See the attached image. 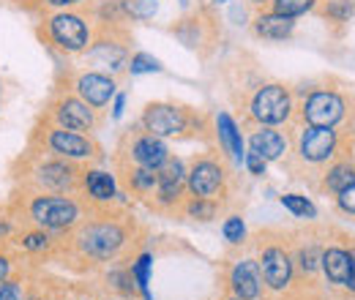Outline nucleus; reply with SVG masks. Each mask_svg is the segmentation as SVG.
Wrapping results in <instances>:
<instances>
[{
  "mask_svg": "<svg viewBox=\"0 0 355 300\" xmlns=\"http://www.w3.org/2000/svg\"><path fill=\"white\" fill-rule=\"evenodd\" d=\"M8 208L14 211L19 224L39 227L60 238H69L85 221V202L77 194L17 191Z\"/></svg>",
  "mask_w": 355,
  "mask_h": 300,
  "instance_id": "nucleus-1",
  "label": "nucleus"
},
{
  "mask_svg": "<svg viewBox=\"0 0 355 300\" xmlns=\"http://www.w3.org/2000/svg\"><path fill=\"white\" fill-rule=\"evenodd\" d=\"M126 246H129V229L118 218L101 215V218H85L63 240L60 252L63 254L69 252L90 265H104V262H115Z\"/></svg>",
  "mask_w": 355,
  "mask_h": 300,
  "instance_id": "nucleus-2",
  "label": "nucleus"
},
{
  "mask_svg": "<svg viewBox=\"0 0 355 300\" xmlns=\"http://www.w3.org/2000/svg\"><path fill=\"white\" fill-rule=\"evenodd\" d=\"M22 172L17 175V191H49V194H77L83 167L28 145L19 159Z\"/></svg>",
  "mask_w": 355,
  "mask_h": 300,
  "instance_id": "nucleus-3",
  "label": "nucleus"
},
{
  "mask_svg": "<svg viewBox=\"0 0 355 300\" xmlns=\"http://www.w3.org/2000/svg\"><path fill=\"white\" fill-rule=\"evenodd\" d=\"M39 36H42V42L49 44L52 49H58L60 55H83L96 39L90 19L80 8L44 14L39 22Z\"/></svg>",
  "mask_w": 355,
  "mask_h": 300,
  "instance_id": "nucleus-4",
  "label": "nucleus"
},
{
  "mask_svg": "<svg viewBox=\"0 0 355 300\" xmlns=\"http://www.w3.org/2000/svg\"><path fill=\"white\" fill-rule=\"evenodd\" d=\"M28 145L44 150V153H49V156L74 161V164H80V167H83V164H90V161H96L98 153H101V148H98V142L93 139V134L60 129V126L46 123V121H39V126L33 129Z\"/></svg>",
  "mask_w": 355,
  "mask_h": 300,
  "instance_id": "nucleus-5",
  "label": "nucleus"
},
{
  "mask_svg": "<svg viewBox=\"0 0 355 300\" xmlns=\"http://www.w3.org/2000/svg\"><path fill=\"white\" fill-rule=\"evenodd\" d=\"M42 121L46 123H55L60 129L69 131H83V134H93L98 129L101 118H98V109H93L90 104H85L80 96H74L69 87L58 90L52 96V101L46 104Z\"/></svg>",
  "mask_w": 355,
  "mask_h": 300,
  "instance_id": "nucleus-6",
  "label": "nucleus"
},
{
  "mask_svg": "<svg viewBox=\"0 0 355 300\" xmlns=\"http://www.w3.org/2000/svg\"><path fill=\"white\" fill-rule=\"evenodd\" d=\"M249 118L257 126H282L293 118V93L279 82H266L249 101Z\"/></svg>",
  "mask_w": 355,
  "mask_h": 300,
  "instance_id": "nucleus-7",
  "label": "nucleus"
},
{
  "mask_svg": "<svg viewBox=\"0 0 355 300\" xmlns=\"http://www.w3.org/2000/svg\"><path fill=\"white\" fill-rule=\"evenodd\" d=\"M139 123H142V131L167 139V136H180V134H186V131L191 129L194 115L186 107H180V104L153 101V104L145 107Z\"/></svg>",
  "mask_w": 355,
  "mask_h": 300,
  "instance_id": "nucleus-8",
  "label": "nucleus"
},
{
  "mask_svg": "<svg viewBox=\"0 0 355 300\" xmlns=\"http://www.w3.org/2000/svg\"><path fill=\"white\" fill-rule=\"evenodd\" d=\"M69 90L74 96H80L85 104H90L93 109H104L112 104L115 93H118V80L112 74L96 71V69H83L69 80Z\"/></svg>",
  "mask_w": 355,
  "mask_h": 300,
  "instance_id": "nucleus-9",
  "label": "nucleus"
},
{
  "mask_svg": "<svg viewBox=\"0 0 355 300\" xmlns=\"http://www.w3.org/2000/svg\"><path fill=\"white\" fill-rule=\"evenodd\" d=\"M224 183H227V172L222 161L216 159H197L189 172H186V191L191 197H202V200H219L224 194Z\"/></svg>",
  "mask_w": 355,
  "mask_h": 300,
  "instance_id": "nucleus-10",
  "label": "nucleus"
},
{
  "mask_svg": "<svg viewBox=\"0 0 355 300\" xmlns=\"http://www.w3.org/2000/svg\"><path fill=\"white\" fill-rule=\"evenodd\" d=\"M63 240H66V238L52 235V232H46V229L19 224L17 235L11 238V246H14L25 259H52L60 254Z\"/></svg>",
  "mask_w": 355,
  "mask_h": 300,
  "instance_id": "nucleus-11",
  "label": "nucleus"
},
{
  "mask_svg": "<svg viewBox=\"0 0 355 300\" xmlns=\"http://www.w3.org/2000/svg\"><path fill=\"white\" fill-rule=\"evenodd\" d=\"M257 265H260V273H263V284L270 292H284L293 284V267L295 265H293V257L282 246H276V243L266 246L257 257Z\"/></svg>",
  "mask_w": 355,
  "mask_h": 300,
  "instance_id": "nucleus-12",
  "label": "nucleus"
},
{
  "mask_svg": "<svg viewBox=\"0 0 355 300\" xmlns=\"http://www.w3.org/2000/svg\"><path fill=\"white\" fill-rule=\"evenodd\" d=\"M83 55H85L88 69L112 74V77H118L129 66V49L121 42H115V39H107V36L93 39V44H90Z\"/></svg>",
  "mask_w": 355,
  "mask_h": 300,
  "instance_id": "nucleus-13",
  "label": "nucleus"
},
{
  "mask_svg": "<svg viewBox=\"0 0 355 300\" xmlns=\"http://www.w3.org/2000/svg\"><path fill=\"white\" fill-rule=\"evenodd\" d=\"M301 115H304V121L309 126H328V129H334L345 118V101L334 90H314L309 98L304 101Z\"/></svg>",
  "mask_w": 355,
  "mask_h": 300,
  "instance_id": "nucleus-14",
  "label": "nucleus"
},
{
  "mask_svg": "<svg viewBox=\"0 0 355 300\" xmlns=\"http://www.w3.org/2000/svg\"><path fill=\"white\" fill-rule=\"evenodd\" d=\"M77 194H83L85 202H90V205H110L121 197L115 175L110 170H101V167H85L83 170Z\"/></svg>",
  "mask_w": 355,
  "mask_h": 300,
  "instance_id": "nucleus-15",
  "label": "nucleus"
},
{
  "mask_svg": "<svg viewBox=\"0 0 355 300\" xmlns=\"http://www.w3.org/2000/svg\"><path fill=\"white\" fill-rule=\"evenodd\" d=\"M170 156H173L170 153V145L162 136H153L148 131L137 134L132 142H129V161H132L134 167H145V170L159 172L167 164Z\"/></svg>",
  "mask_w": 355,
  "mask_h": 300,
  "instance_id": "nucleus-16",
  "label": "nucleus"
},
{
  "mask_svg": "<svg viewBox=\"0 0 355 300\" xmlns=\"http://www.w3.org/2000/svg\"><path fill=\"white\" fill-rule=\"evenodd\" d=\"M230 290H232V298L238 300H260L263 298V273H260V265L257 259H238L232 267H230Z\"/></svg>",
  "mask_w": 355,
  "mask_h": 300,
  "instance_id": "nucleus-17",
  "label": "nucleus"
},
{
  "mask_svg": "<svg viewBox=\"0 0 355 300\" xmlns=\"http://www.w3.org/2000/svg\"><path fill=\"white\" fill-rule=\"evenodd\" d=\"M186 172H189V167L178 156H170L167 164L159 170V183H156L153 197L162 208H170V205L180 202V197L186 191Z\"/></svg>",
  "mask_w": 355,
  "mask_h": 300,
  "instance_id": "nucleus-18",
  "label": "nucleus"
},
{
  "mask_svg": "<svg viewBox=\"0 0 355 300\" xmlns=\"http://www.w3.org/2000/svg\"><path fill=\"white\" fill-rule=\"evenodd\" d=\"M298 153L309 164H322L336 153V131L328 126H306L298 139Z\"/></svg>",
  "mask_w": 355,
  "mask_h": 300,
  "instance_id": "nucleus-19",
  "label": "nucleus"
},
{
  "mask_svg": "<svg viewBox=\"0 0 355 300\" xmlns=\"http://www.w3.org/2000/svg\"><path fill=\"white\" fill-rule=\"evenodd\" d=\"M257 156H263L268 164L270 161H282L287 153V136L282 131H276V126H257L249 134V148Z\"/></svg>",
  "mask_w": 355,
  "mask_h": 300,
  "instance_id": "nucleus-20",
  "label": "nucleus"
},
{
  "mask_svg": "<svg viewBox=\"0 0 355 300\" xmlns=\"http://www.w3.org/2000/svg\"><path fill=\"white\" fill-rule=\"evenodd\" d=\"M252 30L263 42H284V39L293 36L295 19L293 17H284V14H276V11H263V14L254 17Z\"/></svg>",
  "mask_w": 355,
  "mask_h": 300,
  "instance_id": "nucleus-21",
  "label": "nucleus"
},
{
  "mask_svg": "<svg viewBox=\"0 0 355 300\" xmlns=\"http://www.w3.org/2000/svg\"><path fill=\"white\" fill-rule=\"evenodd\" d=\"M216 134H219V145L224 148V153H230V159L235 164L243 167V156H246V142H243V134L241 126L235 123V118L230 112H216Z\"/></svg>",
  "mask_w": 355,
  "mask_h": 300,
  "instance_id": "nucleus-22",
  "label": "nucleus"
},
{
  "mask_svg": "<svg viewBox=\"0 0 355 300\" xmlns=\"http://www.w3.org/2000/svg\"><path fill=\"white\" fill-rule=\"evenodd\" d=\"M320 267L325 279L336 287H350L353 281V257L345 249H328L320 254Z\"/></svg>",
  "mask_w": 355,
  "mask_h": 300,
  "instance_id": "nucleus-23",
  "label": "nucleus"
},
{
  "mask_svg": "<svg viewBox=\"0 0 355 300\" xmlns=\"http://www.w3.org/2000/svg\"><path fill=\"white\" fill-rule=\"evenodd\" d=\"M31 287H33V273L25 267L0 284V300H28Z\"/></svg>",
  "mask_w": 355,
  "mask_h": 300,
  "instance_id": "nucleus-24",
  "label": "nucleus"
},
{
  "mask_svg": "<svg viewBox=\"0 0 355 300\" xmlns=\"http://www.w3.org/2000/svg\"><path fill=\"white\" fill-rule=\"evenodd\" d=\"M150 270H153V254L150 252H142L132 262L134 284H137V292L142 295V300H153V295H150Z\"/></svg>",
  "mask_w": 355,
  "mask_h": 300,
  "instance_id": "nucleus-25",
  "label": "nucleus"
},
{
  "mask_svg": "<svg viewBox=\"0 0 355 300\" xmlns=\"http://www.w3.org/2000/svg\"><path fill=\"white\" fill-rule=\"evenodd\" d=\"M107 284L110 290L123 300H134L137 295V284H134V276H132V267H112L107 270Z\"/></svg>",
  "mask_w": 355,
  "mask_h": 300,
  "instance_id": "nucleus-26",
  "label": "nucleus"
},
{
  "mask_svg": "<svg viewBox=\"0 0 355 300\" xmlns=\"http://www.w3.org/2000/svg\"><path fill=\"white\" fill-rule=\"evenodd\" d=\"M118 6L123 11V17L134 19V22H148L159 11V0H118Z\"/></svg>",
  "mask_w": 355,
  "mask_h": 300,
  "instance_id": "nucleus-27",
  "label": "nucleus"
},
{
  "mask_svg": "<svg viewBox=\"0 0 355 300\" xmlns=\"http://www.w3.org/2000/svg\"><path fill=\"white\" fill-rule=\"evenodd\" d=\"M126 183L134 194H150L156 191V183H159V172L145 170V167H129L126 170Z\"/></svg>",
  "mask_w": 355,
  "mask_h": 300,
  "instance_id": "nucleus-28",
  "label": "nucleus"
},
{
  "mask_svg": "<svg viewBox=\"0 0 355 300\" xmlns=\"http://www.w3.org/2000/svg\"><path fill=\"white\" fill-rule=\"evenodd\" d=\"M183 213L194 221H211L219 213V202L216 200H202V197H189V202L183 205Z\"/></svg>",
  "mask_w": 355,
  "mask_h": 300,
  "instance_id": "nucleus-29",
  "label": "nucleus"
},
{
  "mask_svg": "<svg viewBox=\"0 0 355 300\" xmlns=\"http://www.w3.org/2000/svg\"><path fill=\"white\" fill-rule=\"evenodd\" d=\"M25 270V257L8 243V246H0V284L6 279H11L14 273Z\"/></svg>",
  "mask_w": 355,
  "mask_h": 300,
  "instance_id": "nucleus-30",
  "label": "nucleus"
},
{
  "mask_svg": "<svg viewBox=\"0 0 355 300\" xmlns=\"http://www.w3.org/2000/svg\"><path fill=\"white\" fill-rule=\"evenodd\" d=\"M164 66H162V60L159 58H153V55H148V52H134L132 58H129V66H126V71L132 74V77H142V74H156V71H162Z\"/></svg>",
  "mask_w": 355,
  "mask_h": 300,
  "instance_id": "nucleus-31",
  "label": "nucleus"
},
{
  "mask_svg": "<svg viewBox=\"0 0 355 300\" xmlns=\"http://www.w3.org/2000/svg\"><path fill=\"white\" fill-rule=\"evenodd\" d=\"M355 183V167H350V164H336L334 170L325 175V188L328 191H345L347 186H353Z\"/></svg>",
  "mask_w": 355,
  "mask_h": 300,
  "instance_id": "nucleus-32",
  "label": "nucleus"
},
{
  "mask_svg": "<svg viewBox=\"0 0 355 300\" xmlns=\"http://www.w3.org/2000/svg\"><path fill=\"white\" fill-rule=\"evenodd\" d=\"M279 202H282V208H287L293 215H298V218H314L317 215V208L311 205L306 197H301V194H284V197H279Z\"/></svg>",
  "mask_w": 355,
  "mask_h": 300,
  "instance_id": "nucleus-33",
  "label": "nucleus"
},
{
  "mask_svg": "<svg viewBox=\"0 0 355 300\" xmlns=\"http://www.w3.org/2000/svg\"><path fill=\"white\" fill-rule=\"evenodd\" d=\"M222 235L227 243H232V246H238V243H243L246 240V221H243V215H227L222 224Z\"/></svg>",
  "mask_w": 355,
  "mask_h": 300,
  "instance_id": "nucleus-34",
  "label": "nucleus"
},
{
  "mask_svg": "<svg viewBox=\"0 0 355 300\" xmlns=\"http://www.w3.org/2000/svg\"><path fill=\"white\" fill-rule=\"evenodd\" d=\"M314 3L317 0H270V11H276V14H284V17H301V14H306L314 8Z\"/></svg>",
  "mask_w": 355,
  "mask_h": 300,
  "instance_id": "nucleus-35",
  "label": "nucleus"
},
{
  "mask_svg": "<svg viewBox=\"0 0 355 300\" xmlns=\"http://www.w3.org/2000/svg\"><path fill=\"white\" fill-rule=\"evenodd\" d=\"M17 229H19V221H17L14 211L11 208H0V246H8L11 238L17 235Z\"/></svg>",
  "mask_w": 355,
  "mask_h": 300,
  "instance_id": "nucleus-36",
  "label": "nucleus"
},
{
  "mask_svg": "<svg viewBox=\"0 0 355 300\" xmlns=\"http://www.w3.org/2000/svg\"><path fill=\"white\" fill-rule=\"evenodd\" d=\"M325 14H328L331 19H336V22H345V19H350L355 14L353 0H331L328 8H325Z\"/></svg>",
  "mask_w": 355,
  "mask_h": 300,
  "instance_id": "nucleus-37",
  "label": "nucleus"
},
{
  "mask_svg": "<svg viewBox=\"0 0 355 300\" xmlns=\"http://www.w3.org/2000/svg\"><path fill=\"white\" fill-rule=\"evenodd\" d=\"M85 0H33V6L36 8H42V11H66V8H80Z\"/></svg>",
  "mask_w": 355,
  "mask_h": 300,
  "instance_id": "nucleus-38",
  "label": "nucleus"
},
{
  "mask_svg": "<svg viewBox=\"0 0 355 300\" xmlns=\"http://www.w3.org/2000/svg\"><path fill=\"white\" fill-rule=\"evenodd\" d=\"M243 167L249 170V175H254V177H263L268 170V161L263 156H257L254 150H246V156H243Z\"/></svg>",
  "mask_w": 355,
  "mask_h": 300,
  "instance_id": "nucleus-39",
  "label": "nucleus"
},
{
  "mask_svg": "<svg viewBox=\"0 0 355 300\" xmlns=\"http://www.w3.org/2000/svg\"><path fill=\"white\" fill-rule=\"evenodd\" d=\"M298 265H301L304 273H314V270L320 267V254H317V249H314V246L301 249V252H298Z\"/></svg>",
  "mask_w": 355,
  "mask_h": 300,
  "instance_id": "nucleus-40",
  "label": "nucleus"
},
{
  "mask_svg": "<svg viewBox=\"0 0 355 300\" xmlns=\"http://www.w3.org/2000/svg\"><path fill=\"white\" fill-rule=\"evenodd\" d=\"M339 208L345 213H355V183L347 186L345 191H339Z\"/></svg>",
  "mask_w": 355,
  "mask_h": 300,
  "instance_id": "nucleus-41",
  "label": "nucleus"
},
{
  "mask_svg": "<svg viewBox=\"0 0 355 300\" xmlns=\"http://www.w3.org/2000/svg\"><path fill=\"white\" fill-rule=\"evenodd\" d=\"M126 112V93H115L112 98V121H121Z\"/></svg>",
  "mask_w": 355,
  "mask_h": 300,
  "instance_id": "nucleus-42",
  "label": "nucleus"
},
{
  "mask_svg": "<svg viewBox=\"0 0 355 300\" xmlns=\"http://www.w3.org/2000/svg\"><path fill=\"white\" fill-rule=\"evenodd\" d=\"M28 300H55V298L44 290V281H36V279H33V287H31Z\"/></svg>",
  "mask_w": 355,
  "mask_h": 300,
  "instance_id": "nucleus-43",
  "label": "nucleus"
},
{
  "mask_svg": "<svg viewBox=\"0 0 355 300\" xmlns=\"http://www.w3.org/2000/svg\"><path fill=\"white\" fill-rule=\"evenodd\" d=\"M350 257H353V281H350V290H355V252H350Z\"/></svg>",
  "mask_w": 355,
  "mask_h": 300,
  "instance_id": "nucleus-44",
  "label": "nucleus"
},
{
  "mask_svg": "<svg viewBox=\"0 0 355 300\" xmlns=\"http://www.w3.org/2000/svg\"><path fill=\"white\" fill-rule=\"evenodd\" d=\"M252 6H266V3H270V0H249Z\"/></svg>",
  "mask_w": 355,
  "mask_h": 300,
  "instance_id": "nucleus-45",
  "label": "nucleus"
},
{
  "mask_svg": "<svg viewBox=\"0 0 355 300\" xmlns=\"http://www.w3.org/2000/svg\"><path fill=\"white\" fill-rule=\"evenodd\" d=\"M0 109H3V80H0Z\"/></svg>",
  "mask_w": 355,
  "mask_h": 300,
  "instance_id": "nucleus-46",
  "label": "nucleus"
},
{
  "mask_svg": "<svg viewBox=\"0 0 355 300\" xmlns=\"http://www.w3.org/2000/svg\"><path fill=\"white\" fill-rule=\"evenodd\" d=\"M77 300H96V298H77Z\"/></svg>",
  "mask_w": 355,
  "mask_h": 300,
  "instance_id": "nucleus-47",
  "label": "nucleus"
},
{
  "mask_svg": "<svg viewBox=\"0 0 355 300\" xmlns=\"http://www.w3.org/2000/svg\"><path fill=\"white\" fill-rule=\"evenodd\" d=\"M216 3H227V0H216Z\"/></svg>",
  "mask_w": 355,
  "mask_h": 300,
  "instance_id": "nucleus-48",
  "label": "nucleus"
},
{
  "mask_svg": "<svg viewBox=\"0 0 355 300\" xmlns=\"http://www.w3.org/2000/svg\"><path fill=\"white\" fill-rule=\"evenodd\" d=\"M227 300H238V298H227Z\"/></svg>",
  "mask_w": 355,
  "mask_h": 300,
  "instance_id": "nucleus-49",
  "label": "nucleus"
},
{
  "mask_svg": "<svg viewBox=\"0 0 355 300\" xmlns=\"http://www.w3.org/2000/svg\"><path fill=\"white\" fill-rule=\"evenodd\" d=\"M19 3H25V0H19Z\"/></svg>",
  "mask_w": 355,
  "mask_h": 300,
  "instance_id": "nucleus-50",
  "label": "nucleus"
}]
</instances>
